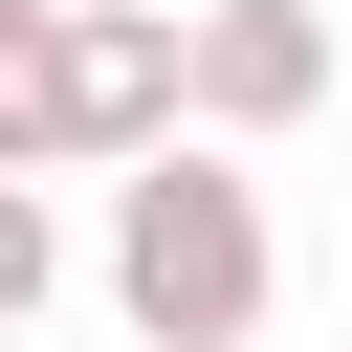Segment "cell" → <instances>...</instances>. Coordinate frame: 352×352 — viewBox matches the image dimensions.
<instances>
[{
	"label": "cell",
	"mask_w": 352,
	"mask_h": 352,
	"mask_svg": "<svg viewBox=\"0 0 352 352\" xmlns=\"http://www.w3.org/2000/svg\"><path fill=\"white\" fill-rule=\"evenodd\" d=\"M264 286H286V242H264L242 132H154V154H110V308H132L154 352H242Z\"/></svg>",
	"instance_id": "6da1fadb"
},
{
	"label": "cell",
	"mask_w": 352,
	"mask_h": 352,
	"mask_svg": "<svg viewBox=\"0 0 352 352\" xmlns=\"http://www.w3.org/2000/svg\"><path fill=\"white\" fill-rule=\"evenodd\" d=\"M44 66H66V176L176 132V0H44Z\"/></svg>",
	"instance_id": "7a4b0ae2"
},
{
	"label": "cell",
	"mask_w": 352,
	"mask_h": 352,
	"mask_svg": "<svg viewBox=\"0 0 352 352\" xmlns=\"http://www.w3.org/2000/svg\"><path fill=\"white\" fill-rule=\"evenodd\" d=\"M330 110V22L308 0H198L176 22V132H308Z\"/></svg>",
	"instance_id": "3957f363"
},
{
	"label": "cell",
	"mask_w": 352,
	"mask_h": 352,
	"mask_svg": "<svg viewBox=\"0 0 352 352\" xmlns=\"http://www.w3.org/2000/svg\"><path fill=\"white\" fill-rule=\"evenodd\" d=\"M0 176H66V66H44V22H0Z\"/></svg>",
	"instance_id": "277c9868"
},
{
	"label": "cell",
	"mask_w": 352,
	"mask_h": 352,
	"mask_svg": "<svg viewBox=\"0 0 352 352\" xmlns=\"http://www.w3.org/2000/svg\"><path fill=\"white\" fill-rule=\"evenodd\" d=\"M44 286H66V220H44V176H0V330H22Z\"/></svg>",
	"instance_id": "5b68a950"
},
{
	"label": "cell",
	"mask_w": 352,
	"mask_h": 352,
	"mask_svg": "<svg viewBox=\"0 0 352 352\" xmlns=\"http://www.w3.org/2000/svg\"><path fill=\"white\" fill-rule=\"evenodd\" d=\"M0 22H44V0H0Z\"/></svg>",
	"instance_id": "8992f818"
}]
</instances>
